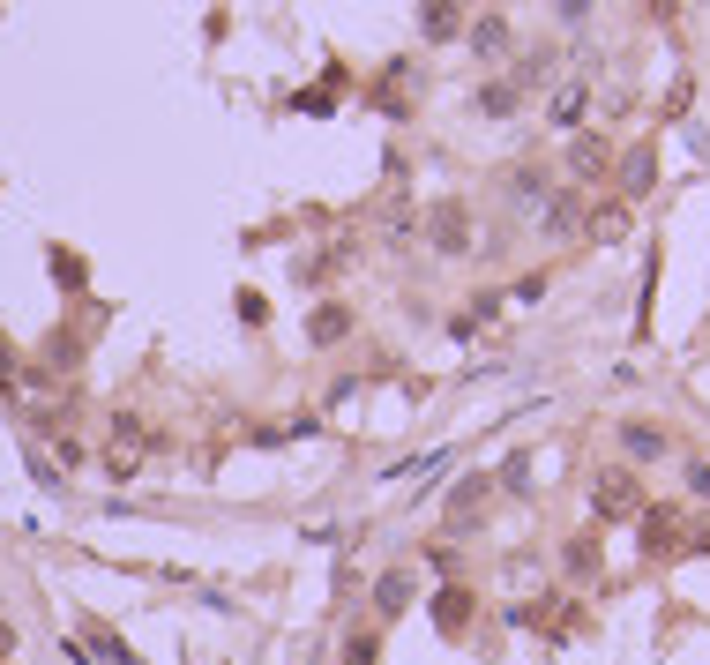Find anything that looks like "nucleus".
<instances>
[{"mask_svg": "<svg viewBox=\"0 0 710 665\" xmlns=\"http://www.w3.org/2000/svg\"><path fill=\"white\" fill-rule=\"evenodd\" d=\"M591 501H598V516H636V509H643V494H636V479H628V471H606Z\"/></svg>", "mask_w": 710, "mask_h": 665, "instance_id": "1", "label": "nucleus"}, {"mask_svg": "<svg viewBox=\"0 0 710 665\" xmlns=\"http://www.w3.org/2000/svg\"><path fill=\"white\" fill-rule=\"evenodd\" d=\"M426 225H434L441 255H464V247H471V225H464V210H456V202H434V210H426Z\"/></svg>", "mask_w": 710, "mask_h": 665, "instance_id": "2", "label": "nucleus"}, {"mask_svg": "<svg viewBox=\"0 0 710 665\" xmlns=\"http://www.w3.org/2000/svg\"><path fill=\"white\" fill-rule=\"evenodd\" d=\"M471 45H479V53H501V45H509V23H501V15H479V23H471Z\"/></svg>", "mask_w": 710, "mask_h": 665, "instance_id": "3", "label": "nucleus"}, {"mask_svg": "<svg viewBox=\"0 0 710 665\" xmlns=\"http://www.w3.org/2000/svg\"><path fill=\"white\" fill-rule=\"evenodd\" d=\"M344 329H352V314H344V307H322V314H314V329H307V337H314V344H337Z\"/></svg>", "mask_w": 710, "mask_h": 665, "instance_id": "4", "label": "nucleus"}, {"mask_svg": "<svg viewBox=\"0 0 710 665\" xmlns=\"http://www.w3.org/2000/svg\"><path fill=\"white\" fill-rule=\"evenodd\" d=\"M628 456H666V434H658V426H628Z\"/></svg>", "mask_w": 710, "mask_h": 665, "instance_id": "5", "label": "nucleus"}, {"mask_svg": "<svg viewBox=\"0 0 710 665\" xmlns=\"http://www.w3.org/2000/svg\"><path fill=\"white\" fill-rule=\"evenodd\" d=\"M576 120H583V83H568L554 98V128H576Z\"/></svg>", "mask_w": 710, "mask_h": 665, "instance_id": "6", "label": "nucleus"}, {"mask_svg": "<svg viewBox=\"0 0 710 665\" xmlns=\"http://www.w3.org/2000/svg\"><path fill=\"white\" fill-rule=\"evenodd\" d=\"M419 23H426V38H449V30H456V8H449V0H434Z\"/></svg>", "mask_w": 710, "mask_h": 665, "instance_id": "7", "label": "nucleus"}, {"mask_svg": "<svg viewBox=\"0 0 710 665\" xmlns=\"http://www.w3.org/2000/svg\"><path fill=\"white\" fill-rule=\"evenodd\" d=\"M576 172L598 180V172H606V142H576Z\"/></svg>", "mask_w": 710, "mask_h": 665, "instance_id": "8", "label": "nucleus"}, {"mask_svg": "<svg viewBox=\"0 0 710 665\" xmlns=\"http://www.w3.org/2000/svg\"><path fill=\"white\" fill-rule=\"evenodd\" d=\"M404 598H412V576H382V613H404Z\"/></svg>", "mask_w": 710, "mask_h": 665, "instance_id": "9", "label": "nucleus"}, {"mask_svg": "<svg viewBox=\"0 0 710 665\" xmlns=\"http://www.w3.org/2000/svg\"><path fill=\"white\" fill-rule=\"evenodd\" d=\"M643 187H651V150L628 157V195H643Z\"/></svg>", "mask_w": 710, "mask_h": 665, "instance_id": "10", "label": "nucleus"}, {"mask_svg": "<svg viewBox=\"0 0 710 665\" xmlns=\"http://www.w3.org/2000/svg\"><path fill=\"white\" fill-rule=\"evenodd\" d=\"M479 105H486V113H509V105H516V83H494V90H486Z\"/></svg>", "mask_w": 710, "mask_h": 665, "instance_id": "11", "label": "nucleus"}, {"mask_svg": "<svg viewBox=\"0 0 710 665\" xmlns=\"http://www.w3.org/2000/svg\"><path fill=\"white\" fill-rule=\"evenodd\" d=\"M344 665H374V636H352V643H344Z\"/></svg>", "mask_w": 710, "mask_h": 665, "instance_id": "12", "label": "nucleus"}, {"mask_svg": "<svg viewBox=\"0 0 710 665\" xmlns=\"http://www.w3.org/2000/svg\"><path fill=\"white\" fill-rule=\"evenodd\" d=\"M696 501H710V464H696Z\"/></svg>", "mask_w": 710, "mask_h": 665, "instance_id": "13", "label": "nucleus"}]
</instances>
